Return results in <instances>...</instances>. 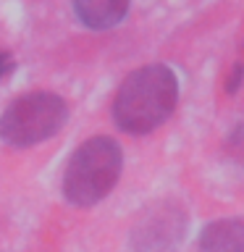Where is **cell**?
Returning <instances> with one entry per match:
<instances>
[{
  "mask_svg": "<svg viewBox=\"0 0 244 252\" xmlns=\"http://www.w3.org/2000/svg\"><path fill=\"white\" fill-rule=\"evenodd\" d=\"M68 118L66 100L53 92H27L0 116V139L11 147H31L55 137Z\"/></svg>",
  "mask_w": 244,
  "mask_h": 252,
  "instance_id": "obj_3",
  "label": "cell"
},
{
  "mask_svg": "<svg viewBox=\"0 0 244 252\" xmlns=\"http://www.w3.org/2000/svg\"><path fill=\"white\" fill-rule=\"evenodd\" d=\"M226 155L239 171H244V124H239L236 129L228 134L226 139Z\"/></svg>",
  "mask_w": 244,
  "mask_h": 252,
  "instance_id": "obj_7",
  "label": "cell"
},
{
  "mask_svg": "<svg viewBox=\"0 0 244 252\" xmlns=\"http://www.w3.org/2000/svg\"><path fill=\"white\" fill-rule=\"evenodd\" d=\"M176 74L163 63H152L123 79L113 100V118L126 134H150L165 124L176 108Z\"/></svg>",
  "mask_w": 244,
  "mask_h": 252,
  "instance_id": "obj_1",
  "label": "cell"
},
{
  "mask_svg": "<svg viewBox=\"0 0 244 252\" xmlns=\"http://www.w3.org/2000/svg\"><path fill=\"white\" fill-rule=\"evenodd\" d=\"M123 153L110 137H92L82 142L68 158L63 171V197L76 208H90L105 200L121 176Z\"/></svg>",
  "mask_w": 244,
  "mask_h": 252,
  "instance_id": "obj_2",
  "label": "cell"
},
{
  "mask_svg": "<svg viewBox=\"0 0 244 252\" xmlns=\"http://www.w3.org/2000/svg\"><path fill=\"white\" fill-rule=\"evenodd\" d=\"M11 68H13V58H11V53L0 50V79L11 74Z\"/></svg>",
  "mask_w": 244,
  "mask_h": 252,
  "instance_id": "obj_8",
  "label": "cell"
},
{
  "mask_svg": "<svg viewBox=\"0 0 244 252\" xmlns=\"http://www.w3.org/2000/svg\"><path fill=\"white\" fill-rule=\"evenodd\" d=\"M76 19L90 29H110L123 21L131 0H71Z\"/></svg>",
  "mask_w": 244,
  "mask_h": 252,
  "instance_id": "obj_5",
  "label": "cell"
},
{
  "mask_svg": "<svg viewBox=\"0 0 244 252\" xmlns=\"http://www.w3.org/2000/svg\"><path fill=\"white\" fill-rule=\"evenodd\" d=\"M200 252H244V220L220 218L202 228Z\"/></svg>",
  "mask_w": 244,
  "mask_h": 252,
  "instance_id": "obj_6",
  "label": "cell"
},
{
  "mask_svg": "<svg viewBox=\"0 0 244 252\" xmlns=\"http://www.w3.org/2000/svg\"><path fill=\"white\" fill-rule=\"evenodd\" d=\"M186 228V216L176 205H160L145 213L131 234V242L139 252H171L181 242Z\"/></svg>",
  "mask_w": 244,
  "mask_h": 252,
  "instance_id": "obj_4",
  "label": "cell"
}]
</instances>
